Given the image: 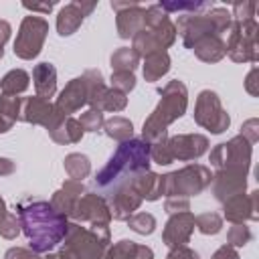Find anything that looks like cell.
<instances>
[{
  "label": "cell",
  "mask_w": 259,
  "mask_h": 259,
  "mask_svg": "<svg viewBox=\"0 0 259 259\" xmlns=\"http://www.w3.org/2000/svg\"><path fill=\"white\" fill-rule=\"evenodd\" d=\"M16 217L20 219L22 233L28 239V249L36 255L51 253L57 245H61L69 229V219L42 198L24 196L18 200Z\"/></svg>",
  "instance_id": "obj_1"
},
{
  "label": "cell",
  "mask_w": 259,
  "mask_h": 259,
  "mask_svg": "<svg viewBox=\"0 0 259 259\" xmlns=\"http://www.w3.org/2000/svg\"><path fill=\"white\" fill-rule=\"evenodd\" d=\"M150 170V144L142 138H132L117 146V150L109 156L105 166L95 174L93 186L105 196L119 184H127L136 174Z\"/></svg>",
  "instance_id": "obj_2"
},
{
  "label": "cell",
  "mask_w": 259,
  "mask_h": 259,
  "mask_svg": "<svg viewBox=\"0 0 259 259\" xmlns=\"http://www.w3.org/2000/svg\"><path fill=\"white\" fill-rule=\"evenodd\" d=\"M158 93H160V101L142 125V140L148 144L164 138L168 125L180 119L188 107V89L178 79L168 81L164 87L158 89Z\"/></svg>",
  "instance_id": "obj_3"
},
{
  "label": "cell",
  "mask_w": 259,
  "mask_h": 259,
  "mask_svg": "<svg viewBox=\"0 0 259 259\" xmlns=\"http://www.w3.org/2000/svg\"><path fill=\"white\" fill-rule=\"evenodd\" d=\"M111 247L109 225H79L69 223L67 235L61 243V251L71 259H107Z\"/></svg>",
  "instance_id": "obj_4"
},
{
  "label": "cell",
  "mask_w": 259,
  "mask_h": 259,
  "mask_svg": "<svg viewBox=\"0 0 259 259\" xmlns=\"http://www.w3.org/2000/svg\"><path fill=\"white\" fill-rule=\"evenodd\" d=\"M212 182L210 168L202 164H186L180 170L162 174V196H196L204 192Z\"/></svg>",
  "instance_id": "obj_5"
},
{
  "label": "cell",
  "mask_w": 259,
  "mask_h": 259,
  "mask_svg": "<svg viewBox=\"0 0 259 259\" xmlns=\"http://www.w3.org/2000/svg\"><path fill=\"white\" fill-rule=\"evenodd\" d=\"M225 51L235 63L259 61V24L255 18L233 20L225 36Z\"/></svg>",
  "instance_id": "obj_6"
},
{
  "label": "cell",
  "mask_w": 259,
  "mask_h": 259,
  "mask_svg": "<svg viewBox=\"0 0 259 259\" xmlns=\"http://www.w3.org/2000/svg\"><path fill=\"white\" fill-rule=\"evenodd\" d=\"M47 34H49V22L42 16H34V14L24 16L14 38V49H12L14 55L22 61L36 59L42 51Z\"/></svg>",
  "instance_id": "obj_7"
},
{
  "label": "cell",
  "mask_w": 259,
  "mask_h": 259,
  "mask_svg": "<svg viewBox=\"0 0 259 259\" xmlns=\"http://www.w3.org/2000/svg\"><path fill=\"white\" fill-rule=\"evenodd\" d=\"M251 156H253V146L243 136H235L229 142L217 144L210 150L208 160L217 170H243V172H249Z\"/></svg>",
  "instance_id": "obj_8"
},
{
  "label": "cell",
  "mask_w": 259,
  "mask_h": 259,
  "mask_svg": "<svg viewBox=\"0 0 259 259\" xmlns=\"http://www.w3.org/2000/svg\"><path fill=\"white\" fill-rule=\"evenodd\" d=\"M192 115H194V121L200 127L208 130L210 134H223L231 125V117L223 107L221 97L210 89H202L198 93Z\"/></svg>",
  "instance_id": "obj_9"
},
{
  "label": "cell",
  "mask_w": 259,
  "mask_h": 259,
  "mask_svg": "<svg viewBox=\"0 0 259 259\" xmlns=\"http://www.w3.org/2000/svg\"><path fill=\"white\" fill-rule=\"evenodd\" d=\"M174 40H176V26L170 18H166L158 26L142 28L140 32H136L132 36V49L144 59L148 55L170 49L174 45Z\"/></svg>",
  "instance_id": "obj_10"
},
{
  "label": "cell",
  "mask_w": 259,
  "mask_h": 259,
  "mask_svg": "<svg viewBox=\"0 0 259 259\" xmlns=\"http://www.w3.org/2000/svg\"><path fill=\"white\" fill-rule=\"evenodd\" d=\"M71 219L73 223H79V225H109L111 221V212H109V206H107V200L97 194V192H85L77 202H75V208L71 212Z\"/></svg>",
  "instance_id": "obj_11"
},
{
  "label": "cell",
  "mask_w": 259,
  "mask_h": 259,
  "mask_svg": "<svg viewBox=\"0 0 259 259\" xmlns=\"http://www.w3.org/2000/svg\"><path fill=\"white\" fill-rule=\"evenodd\" d=\"M174 26H176V34L182 36V42L186 49H192L204 36H210V34L221 36L217 32L214 22L208 16V10L202 14H180L178 20L174 22Z\"/></svg>",
  "instance_id": "obj_12"
},
{
  "label": "cell",
  "mask_w": 259,
  "mask_h": 259,
  "mask_svg": "<svg viewBox=\"0 0 259 259\" xmlns=\"http://www.w3.org/2000/svg\"><path fill=\"white\" fill-rule=\"evenodd\" d=\"M115 12V26L119 38H132L136 32L144 28V16L146 8L140 2H117L111 0L109 4Z\"/></svg>",
  "instance_id": "obj_13"
},
{
  "label": "cell",
  "mask_w": 259,
  "mask_h": 259,
  "mask_svg": "<svg viewBox=\"0 0 259 259\" xmlns=\"http://www.w3.org/2000/svg\"><path fill=\"white\" fill-rule=\"evenodd\" d=\"M223 214L231 225H245L247 221L259 219V190L249 194H237L223 202Z\"/></svg>",
  "instance_id": "obj_14"
},
{
  "label": "cell",
  "mask_w": 259,
  "mask_h": 259,
  "mask_svg": "<svg viewBox=\"0 0 259 259\" xmlns=\"http://www.w3.org/2000/svg\"><path fill=\"white\" fill-rule=\"evenodd\" d=\"M168 148L172 160L190 162L208 152V138L202 134H176L168 138Z\"/></svg>",
  "instance_id": "obj_15"
},
{
  "label": "cell",
  "mask_w": 259,
  "mask_h": 259,
  "mask_svg": "<svg viewBox=\"0 0 259 259\" xmlns=\"http://www.w3.org/2000/svg\"><path fill=\"white\" fill-rule=\"evenodd\" d=\"M63 117L55 113V107L51 101L34 95V97H22V107H20V121L32 123V125H42L47 132L55 127Z\"/></svg>",
  "instance_id": "obj_16"
},
{
  "label": "cell",
  "mask_w": 259,
  "mask_h": 259,
  "mask_svg": "<svg viewBox=\"0 0 259 259\" xmlns=\"http://www.w3.org/2000/svg\"><path fill=\"white\" fill-rule=\"evenodd\" d=\"M103 198L107 200L111 219H115V221H127L140 208V204H142V196L130 186V182L115 186Z\"/></svg>",
  "instance_id": "obj_17"
},
{
  "label": "cell",
  "mask_w": 259,
  "mask_h": 259,
  "mask_svg": "<svg viewBox=\"0 0 259 259\" xmlns=\"http://www.w3.org/2000/svg\"><path fill=\"white\" fill-rule=\"evenodd\" d=\"M192 233H194V214L190 210L176 212V214H170V219L166 221L162 231V241L168 249L184 247L190 241Z\"/></svg>",
  "instance_id": "obj_18"
},
{
  "label": "cell",
  "mask_w": 259,
  "mask_h": 259,
  "mask_svg": "<svg viewBox=\"0 0 259 259\" xmlns=\"http://www.w3.org/2000/svg\"><path fill=\"white\" fill-rule=\"evenodd\" d=\"M83 105H87V87L83 77H75L71 79L65 89L59 93L57 101L53 103L55 113L59 117H71L75 111H79Z\"/></svg>",
  "instance_id": "obj_19"
},
{
  "label": "cell",
  "mask_w": 259,
  "mask_h": 259,
  "mask_svg": "<svg viewBox=\"0 0 259 259\" xmlns=\"http://www.w3.org/2000/svg\"><path fill=\"white\" fill-rule=\"evenodd\" d=\"M247 174L243 170H217L212 174V194L219 202H225L237 194H243L247 188Z\"/></svg>",
  "instance_id": "obj_20"
},
{
  "label": "cell",
  "mask_w": 259,
  "mask_h": 259,
  "mask_svg": "<svg viewBox=\"0 0 259 259\" xmlns=\"http://www.w3.org/2000/svg\"><path fill=\"white\" fill-rule=\"evenodd\" d=\"M95 6H97V2H85V0H75V2L65 4L57 16V32L61 36L75 34L77 28L83 24L85 16H89L95 10Z\"/></svg>",
  "instance_id": "obj_21"
},
{
  "label": "cell",
  "mask_w": 259,
  "mask_h": 259,
  "mask_svg": "<svg viewBox=\"0 0 259 259\" xmlns=\"http://www.w3.org/2000/svg\"><path fill=\"white\" fill-rule=\"evenodd\" d=\"M85 192H87V188H85L83 182L69 178V180L63 182V186H61L57 192H53L51 204H53L55 210H59L61 214H65L67 219H71V212H73V208H75V202H77Z\"/></svg>",
  "instance_id": "obj_22"
},
{
  "label": "cell",
  "mask_w": 259,
  "mask_h": 259,
  "mask_svg": "<svg viewBox=\"0 0 259 259\" xmlns=\"http://www.w3.org/2000/svg\"><path fill=\"white\" fill-rule=\"evenodd\" d=\"M32 83H34L36 95L49 101L57 93V69H55V65L49 63V61L34 65V69H32Z\"/></svg>",
  "instance_id": "obj_23"
},
{
  "label": "cell",
  "mask_w": 259,
  "mask_h": 259,
  "mask_svg": "<svg viewBox=\"0 0 259 259\" xmlns=\"http://www.w3.org/2000/svg\"><path fill=\"white\" fill-rule=\"evenodd\" d=\"M130 186L142 196V200L154 202L162 196V176L152 170H144V172L136 174L130 180Z\"/></svg>",
  "instance_id": "obj_24"
},
{
  "label": "cell",
  "mask_w": 259,
  "mask_h": 259,
  "mask_svg": "<svg viewBox=\"0 0 259 259\" xmlns=\"http://www.w3.org/2000/svg\"><path fill=\"white\" fill-rule=\"evenodd\" d=\"M83 134H85V132H83V127H81L79 119H75V117H63L55 127H51V130H49L51 140H53V142H57V144H61V146L81 142Z\"/></svg>",
  "instance_id": "obj_25"
},
{
  "label": "cell",
  "mask_w": 259,
  "mask_h": 259,
  "mask_svg": "<svg viewBox=\"0 0 259 259\" xmlns=\"http://www.w3.org/2000/svg\"><path fill=\"white\" fill-rule=\"evenodd\" d=\"M190 51L200 61H204V63H219L227 55V51H225V38L223 36H217V34H210V36L200 38Z\"/></svg>",
  "instance_id": "obj_26"
},
{
  "label": "cell",
  "mask_w": 259,
  "mask_h": 259,
  "mask_svg": "<svg viewBox=\"0 0 259 259\" xmlns=\"http://www.w3.org/2000/svg\"><path fill=\"white\" fill-rule=\"evenodd\" d=\"M109 259H154V251L148 245H140L130 239L113 243L107 251Z\"/></svg>",
  "instance_id": "obj_27"
},
{
  "label": "cell",
  "mask_w": 259,
  "mask_h": 259,
  "mask_svg": "<svg viewBox=\"0 0 259 259\" xmlns=\"http://www.w3.org/2000/svg\"><path fill=\"white\" fill-rule=\"evenodd\" d=\"M170 65H172V61H170V55L166 51H160V53L144 57V65H142L144 79L148 83H154V81L162 79L170 71Z\"/></svg>",
  "instance_id": "obj_28"
},
{
  "label": "cell",
  "mask_w": 259,
  "mask_h": 259,
  "mask_svg": "<svg viewBox=\"0 0 259 259\" xmlns=\"http://www.w3.org/2000/svg\"><path fill=\"white\" fill-rule=\"evenodd\" d=\"M83 81H85V87H87V105L89 109H97L99 105V99L103 97L107 85L103 81V75L99 69H87L83 75Z\"/></svg>",
  "instance_id": "obj_29"
},
{
  "label": "cell",
  "mask_w": 259,
  "mask_h": 259,
  "mask_svg": "<svg viewBox=\"0 0 259 259\" xmlns=\"http://www.w3.org/2000/svg\"><path fill=\"white\" fill-rule=\"evenodd\" d=\"M101 132H103L107 138H111V140L123 144V142H127V140L134 138V123H132L127 117H123V115H113V117L105 119Z\"/></svg>",
  "instance_id": "obj_30"
},
{
  "label": "cell",
  "mask_w": 259,
  "mask_h": 259,
  "mask_svg": "<svg viewBox=\"0 0 259 259\" xmlns=\"http://www.w3.org/2000/svg\"><path fill=\"white\" fill-rule=\"evenodd\" d=\"M30 75L24 69H12L0 79V91L2 95H20L28 89Z\"/></svg>",
  "instance_id": "obj_31"
},
{
  "label": "cell",
  "mask_w": 259,
  "mask_h": 259,
  "mask_svg": "<svg viewBox=\"0 0 259 259\" xmlns=\"http://www.w3.org/2000/svg\"><path fill=\"white\" fill-rule=\"evenodd\" d=\"M63 166H65V172L71 180L83 182V178H87L91 174V160H89V156H85L81 152L67 154L63 160Z\"/></svg>",
  "instance_id": "obj_32"
},
{
  "label": "cell",
  "mask_w": 259,
  "mask_h": 259,
  "mask_svg": "<svg viewBox=\"0 0 259 259\" xmlns=\"http://www.w3.org/2000/svg\"><path fill=\"white\" fill-rule=\"evenodd\" d=\"M140 61H142V57L132 47H119L117 51H113V55L109 59L113 71H132V73L138 69Z\"/></svg>",
  "instance_id": "obj_33"
},
{
  "label": "cell",
  "mask_w": 259,
  "mask_h": 259,
  "mask_svg": "<svg viewBox=\"0 0 259 259\" xmlns=\"http://www.w3.org/2000/svg\"><path fill=\"white\" fill-rule=\"evenodd\" d=\"M158 4L168 16L174 12H178V16L180 14H202L212 8V2H192V0H188V2H180V0L178 2H158Z\"/></svg>",
  "instance_id": "obj_34"
},
{
  "label": "cell",
  "mask_w": 259,
  "mask_h": 259,
  "mask_svg": "<svg viewBox=\"0 0 259 259\" xmlns=\"http://www.w3.org/2000/svg\"><path fill=\"white\" fill-rule=\"evenodd\" d=\"M127 107V95L117 91V89H111L107 87L103 97L99 99V105L97 109L99 111H111V113H117V111H123Z\"/></svg>",
  "instance_id": "obj_35"
},
{
  "label": "cell",
  "mask_w": 259,
  "mask_h": 259,
  "mask_svg": "<svg viewBox=\"0 0 259 259\" xmlns=\"http://www.w3.org/2000/svg\"><path fill=\"white\" fill-rule=\"evenodd\" d=\"M194 227L202 233V235H217L223 229V217L217 212H200L198 217H194Z\"/></svg>",
  "instance_id": "obj_36"
},
{
  "label": "cell",
  "mask_w": 259,
  "mask_h": 259,
  "mask_svg": "<svg viewBox=\"0 0 259 259\" xmlns=\"http://www.w3.org/2000/svg\"><path fill=\"white\" fill-rule=\"evenodd\" d=\"M20 107H22V97H18V95H0V115L6 121H10V123L20 121Z\"/></svg>",
  "instance_id": "obj_37"
},
{
  "label": "cell",
  "mask_w": 259,
  "mask_h": 259,
  "mask_svg": "<svg viewBox=\"0 0 259 259\" xmlns=\"http://www.w3.org/2000/svg\"><path fill=\"white\" fill-rule=\"evenodd\" d=\"M127 227L138 235H152L156 231V219L150 212H134L127 219Z\"/></svg>",
  "instance_id": "obj_38"
},
{
  "label": "cell",
  "mask_w": 259,
  "mask_h": 259,
  "mask_svg": "<svg viewBox=\"0 0 259 259\" xmlns=\"http://www.w3.org/2000/svg\"><path fill=\"white\" fill-rule=\"evenodd\" d=\"M150 160H154L156 164L160 166H168L172 164V154H170V148H168V136L156 140L150 144Z\"/></svg>",
  "instance_id": "obj_39"
},
{
  "label": "cell",
  "mask_w": 259,
  "mask_h": 259,
  "mask_svg": "<svg viewBox=\"0 0 259 259\" xmlns=\"http://www.w3.org/2000/svg\"><path fill=\"white\" fill-rule=\"evenodd\" d=\"M79 123H81L83 132H101L103 123H105V115L99 109H87L85 113H81Z\"/></svg>",
  "instance_id": "obj_40"
},
{
  "label": "cell",
  "mask_w": 259,
  "mask_h": 259,
  "mask_svg": "<svg viewBox=\"0 0 259 259\" xmlns=\"http://www.w3.org/2000/svg\"><path fill=\"white\" fill-rule=\"evenodd\" d=\"M109 81H111V89H117L125 95L136 87V75L132 71H113Z\"/></svg>",
  "instance_id": "obj_41"
},
{
  "label": "cell",
  "mask_w": 259,
  "mask_h": 259,
  "mask_svg": "<svg viewBox=\"0 0 259 259\" xmlns=\"http://www.w3.org/2000/svg\"><path fill=\"white\" fill-rule=\"evenodd\" d=\"M20 233H22L20 219H18L14 212H6V214L0 219V237L12 241V239H16Z\"/></svg>",
  "instance_id": "obj_42"
},
{
  "label": "cell",
  "mask_w": 259,
  "mask_h": 259,
  "mask_svg": "<svg viewBox=\"0 0 259 259\" xmlns=\"http://www.w3.org/2000/svg\"><path fill=\"white\" fill-rule=\"evenodd\" d=\"M251 229L247 227V225H233L231 229H229V233H227V245H231V247H245L249 241H251Z\"/></svg>",
  "instance_id": "obj_43"
},
{
  "label": "cell",
  "mask_w": 259,
  "mask_h": 259,
  "mask_svg": "<svg viewBox=\"0 0 259 259\" xmlns=\"http://www.w3.org/2000/svg\"><path fill=\"white\" fill-rule=\"evenodd\" d=\"M255 10H257V2L255 0H243V2H235L233 4V20H249L255 18Z\"/></svg>",
  "instance_id": "obj_44"
},
{
  "label": "cell",
  "mask_w": 259,
  "mask_h": 259,
  "mask_svg": "<svg viewBox=\"0 0 259 259\" xmlns=\"http://www.w3.org/2000/svg\"><path fill=\"white\" fill-rule=\"evenodd\" d=\"M166 18H170L162 8L160 4H152L146 8V16H144V28H152V26H158L160 22H164Z\"/></svg>",
  "instance_id": "obj_45"
},
{
  "label": "cell",
  "mask_w": 259,
  "mask_h": 259,
  "mask_svg": "<svg viewBox=\"0 0 259 259\" xmlns=\"http://www.w3.org/2000/svg\"><path fill=\"white\" fill-rule=\"evenodd\" d=\"M164 210H166L168 214L186 212V210H190V200H188V198H182V196H170V198H166V202H164Z\"/></svg>",
  "instance_id": "obj_46"
},
{
  "label": "cell",
  "mask_w": 259,
  "mask_h": 259,
  "mask_svg": "<svg viewBox=\"0 0 259 259\" xmlns=\"http://www.w3.org/2000/svg\"><path fill=\"white\" fill-rule=\"evenodd\" d=\"M239 136H243L251 146L259 140V119L257 117H251V119H247L243 125H241V134Z\"/></svg>",
  "instance_id": "obj_47"
},
{
  "label": "cell",
  "mask_w": 259,
  "mask_h": 259,
  "mask_svg": "<svg viewBox=\"0 0 259 259\" xmlns=\"http://www.w3.org/2000/svg\"><path fill=\"white\" fill-rule=\"evenodd\" d=\"M245 89H247V93L251 97H259V69H257V65H253L251 71L247 73V77H245Z\"/></svg>",
  "instance_id": "obj_48"
},
{
  "label": "cell",
  "mask_w": 259,
  "mask_h": 259,
  "mask_svg": "<svg viewBox=\"0 0 259 259\" xmlns=\"http://www.w3.org/2000/svg\"><path fill=\"white\" fill-rule=\"evenodd\" d=\"M4 259H40V257L26 247H10L4 253Z\"/></svg>",
  "instance_id": "obj_49"
},
{
  "label": "cell",
  "mask_w": 259,
  "mask_h": 259,
  "mask_svg": "<svg viewBox=\"0 0 259 259\" xmlns=\"http://www.w3.org/2000/svg\"><path fill=\"white\" fill-rule=\"evenodd\" d=\"M166 259H200V257H198V253L194 249H190L188 245H184V247L170 249V253H168Z\"/></svg>",
  "instance_id": "obj_50"
},
{
  "label": "cell",
  "mask_w": 259,
  "mask_h": 259,
  "mask_svg": "<svg viewBox=\"0 0 259 259\" xmlns=\"http://www.w3.org/2000/svg\"><path fill=\"white\" fill-rule=\"evenodd\" d=\"M210 259H241V257H239V253H237L235 247H231V245H221V247L212 253Z\"/></svg>",
  "instance_id": "obj_51"
},
{
  "label": "cell",
  "mask_w": 259,
  "mask_h": 259,
  "mask_svg": "<svg viewBox=\"0 0 259 259\" xmlns=\"http://www.w3.org/2000/svg\"><path fill=\"white\" fill-rule=\"evenodd\" d=\"M57 6V2H45V4H40V2H22V8H26V10H30V12H42V14H49L53 8Z\"/></svg>",
  "instance_id": "obj_52"
},
{
  "label": "cell",
  "mask_w": 259,
  "mask_h": 259,
  "mask_svg": "<svg viewBox=\"0 0 259 259\" xmlns=\"http://www.w3.org/2000/svg\"><path fill=\"white\" fill-rule=\"evenodd\" d=\"M10 34H12V26H10V22L0 18V45H2V47H4L6 40H10Z\"/></svg>",
  "instance_id": "obj_53"
},
{
  "label": "cell",
  "mask_w": 259,
  "mask_h": 259,
  "mask_svg": "<svg viewBox=\"0 0 259 259\" xmlns=\"http://www.w3.org/2000/svg\"><path fill=\"white\" fill-rule=\"evenodd\" d=\"M16 170V164L10 160V158H2L0 156V176H8Z\"/></svg>",
  "instance_id": "obj_54"
},
{
  "label": "cell",
  "mask_w": 259,
  "mask_h": 259,
  "mask_svg": "<svg viewBox=\"0 0 259 259\" xmlns=\"http://www.w3.org/2000/svg\"><path fill=\"white\" fill-rule=\"evenodd\" d=\"M12 125L14 123H10V121H6L2 115H0V134H6L8 130H12Z\"/></svg>",
  "instance_id": "obj_55"
},
{
  "label": "cell",
  "mask_w": 259,
  "mask_h": 259,
  "mask_svg": "<svg viewBox=\"0 0 259 259\" xmlns=\"http://www.w3.org/2000/svg\"><path fill=\"white\" fill-rule=\"evenodd\" d=\"M6 212H8V208H6V202H4V198L0 196V219H2Z\"/></svg>",
  "instance_id": "obj_56"
},
{
  "label": "cell",
  "mask_w": 259,
  "mask_h": 259,
  "mask_svg": "<svg viewBox=\"0 0 259 259\" xmlns=\"http://www.w3.org/2000/svg\"><path fill=\"white\" fill-rule=\"evenodd\" d=\"M2 57H4V47L0 45V61H2Z\"/></svg>",
  "instance_id": "obj_57"
}]
</instances>
